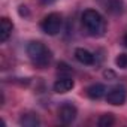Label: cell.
<instances>
[{"label":"cell","mask_w":127,"mask_h":127,"mask_svg":"<svg viewBox=\"0 0 127 127\" xmlns=\"http://www.w3.org/2000/svg\"><path fill=\"white\" fill-rule=\"evenodd\" d=\"M61 26H63V18H61V15L57 14V12H52V14L46 15V17L42 20V24H40L42 30H43L46 34H49V36H55V34L61 30Z\"/></svg>","instance_id":"obj_3"},{"label":"cell","mask_w":127,"mask_h":127,"mask_svg":"<svg viewBox=\"0 0 127 127\" xmlns=\"http://www.w3.org/2000/svg\"><path fill=\"white\" fill-rule=\"evenodd\" d=\"M12 30H14V24L9 18L3 17L0 20V42H6L9 39V36L12 34Z\"/></svg>","instance_id":"obj_7"},{"label":"cell","mask_w":127,"mask_h":127,"mask_svg":"<svg viewBox=\"0 0 127 127\" xmlns=\"http://www.w3.org/2000/svg\"><path fill=\"white\" fill-rule=\"evenodd\" d=\"M117 66L121 67V69H127V54H120L115 60Z\"/></svg>","instance_id":"obj_13"},{"label":"cell","mask_w":127,"mask_h":127,"mask_svg":"<svg viewBox=\"0 0 127 127\" xmlns=\"http://www.w3.org/2000/svg\"><path fill=\"white\" fill-rule=\"evenodd\" d=\"M73 85H75V82H73V79L72 78H69V76H63V78H60V79H57L55 81V84H54V91L55 93H67V91H70L72 88H73Z\"/></svg>","instance_id":"obj_6"},{"label":"cell","mask_w":127,"mask_h":127,"mask_svg":"<svg viewBox=\"0 0 127 127\" xmlns=\"http://www.w3.org/2000/svg\"><path fill=\"white\" fill-rule=\"evenodd\" d=\"M124 45H126V46H127V34H126V36H124Z\"/></svg>","instance_id":"obj_14"},{"label":"cell","mask_w":127,"mask_h":127,"mask_svg":"<svg viewBox=\"0 0 127 127\" xmlns=\"http://www.w3.org/2000/svg\"><path fill=\"white\" fill-rule=\"evenodd\" d=\"M81 20H82V26L85 27L88 34H91V36H102L105 33V29H106L105 20H103V17L97 11L85 9L82 12Z\"/></svg>","instance_id":"obj_1"},{"label":"cell","mask_w":127,"mask_h":127,"mask_svg":"<svg viewBox=\"0 0 127 127\" xmlns=\"http://www.w3.org/2000/svg\"><path fill=\"white\" fill-rule=\"evenodd\" d=\"M78 115V109L75 105H72L70 102H66V103H63L58 109V118L63 124H72L75 121Z\"/></svg>","instance_id":"obj_4"},{"label":"cell","mask_w":127,"mask_h":127,"mask_svg":"<svg viewBox=\"0 0 127 127\" xmlns=\"http://www.w3.org/2000/svg\"><path fill=\"white\" fill-rule=\"evenodd\" d=\"M114 123H115V118H114L112 114H105V115H102V117L99 118V121H97L99 127H111Z\"/></svg>","instance_id":"obj_11"},{"label":"cell","mask_w":127,"mask_h":127,"mask_svg":"<svg viewBox=\"0 0 127 127\" xmlns=\"http://www.w3.org/2000/svg\"><path fill=\"white\" fill-rule=\"evenodd\" d=\"M106 9L109 12H114V14L121 12V2H120V0H112V2L106 6Z\"/></svg>","instance_id":"obj_12"},{"label":"cell","mask_w":127,"mask_h":127,"mask_svg":"<svg viewBox=\"0 0 127 127\" xmlns=\"http://www.w3.org/2000/svg\"><path fill=\"white\" fill-rule=\"evenodd\" d=\"M75 58L81 63V64H85V66H90V64L94 63V55L90 51L84 49V48H78L75 51Z\"/></svg>","instance_id":"obj_8"},{"label":"cell","mask_w":127,"mask_h":127,"mask_svg":"<svg viewBox=\"0 0 127 127\" xmlns=\"http://www.w3.org/2000/svg\"><path fill=\"white\" fill-rule=\"evenodd\" d=\"M20 124L24 127H37L40 124V121L36 114H23L20 118Z\"/></svg>","instance_id":"obj_10"},{"label":"cell","mask_w":127,"mask_h":127,"mask_svg":"<svg viewBox=\"0 0 127 127\" xmlns=\"http://www.w3.org/2000/svg\"><path fill=\"white\" fill-rule=\"evenodd\" d=\"M43 2H52V0H43Z\"/></svg>","instance_id":"obj_15"},{"label":"cell","mask_w":127,"mask_h":127,"mask_svg":"<svg viewBox=\"0 0 127 127\" xmlns=\"http://www.w3.org/2000/svg\"><path fill=\"white\" fill-rule=\"evenodd\" d=\"M27 55L33 61V64L37 67H46L52 58L51 51L39 40H33L27 45Z\"/></svg>","instance_id":"obj_2"},{"label":"cell","mask_w":127,"mask_h":127,"mask_svg":"<svg viewBox=\"0 0 127 127\" xmlns=\"http://www.w3.org/2000/svg\"><path fill=\"white\" fill-rule=\"evenodd\" d=\"M106 94V87L103 84H93L87 88V96L93 100H99Z\"/></svg>","instance_id":"obj_9"},{"label":"cell","mask_w":127,"mask_h":127,"mask_svg":"<svg viewBox=\"0 0 127 127\" xmlns=\"http://www.w3.org/2000/svg\"><path fill=\"white\" fill-rule=\"evenodd\" d=\"M126 99H127V90H126V87H123V85H117V87L111 88V90L108 91V94H106L108 103L115 105V106L123 105V103L126 102Z\"/></svg>","instance_id":"obj_5"}]
</instances>
